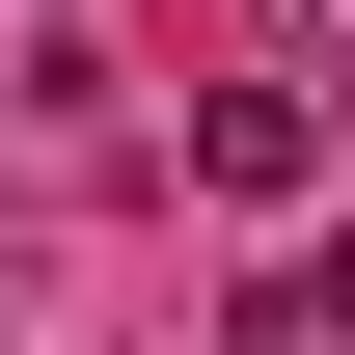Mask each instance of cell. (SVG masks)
<instances>
[{
  "instance_id": "6da1fadb",
  "label": "cell",
  "mask_w": 355,
  "mask_h": 355,
  "mask_svg": "<svg viewBox=\"0 0 355 355\" xmlns=\"http://www.w3.org/2000/svg\"><path fill=\"white\" fill-rule=\"evenodd\" d=\"M273 28H301V55H355V0H273Z\"/></svg>"
}]
</instances>
